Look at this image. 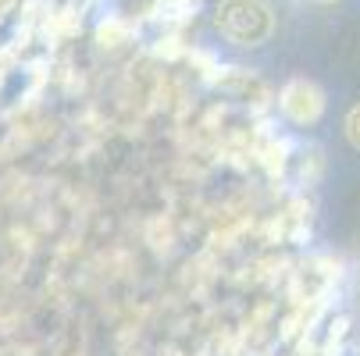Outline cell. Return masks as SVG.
<instances>
[{"label":"cell","instance_id":"1","mask_svg":"<svg viewBox=\"0 0 360 356\" xmlns=\"http://www.w3.org/2000/svg\"><path fill=\"white\" fill-rule=\"evenodd\" d=\"M214 22L221 36H229L239 46H261L275 32V15L264 0H221Z\"/></svg>","mask_w":360,"mask_h":356},{"label":"cell","instance_id":"2","mask_svg":"<svg viewBox=\"0 0 360 356\" xmlns=\"http://www.w3.org/2000/svg\"><path fill=\"white\" fill-rule=\"evenodd\" d=\"M282 111L296 125H311V121H318L325 114V93L311 79H292L282 89Z\"/></svg>","mask_w":360,"mask_h":356},{"label":"cell","instance_id":"3","mask_svg":"<svg viewBox=\"0 0 360 356\" xmlns=\"http://www.w3.org/2000/svg\"><path fill=\"white\" fill-rule=\"evenodd\" d=\"M203 0H158V4L150 8V15L158 22H186L200 11Z\"/></svg>","mask_w":360,"mask_h":356},{"label":"cell","instance_id":"4","mask_svg":"<svg viewBox=\"0 0 360 356\" xmlns=\"http://www.w3.org/2000/svg\"><path fill=\"white\" fill-rule=\"evenodd\" d=\"M346 139L353 143V150H360V104H353L346 114Z\"/></svg>","mask_w":360,"mask_h":356},{"label":"cell","instance_id":"5","mask_svg":"<svg viewBox=\"0 0 360 356\" xmlns=\"http://www.w3.org/2000/svg\"><path fill=\"white\" fill-rule=\"evenodd\" d=\"M311 4H335V0H311Z\"/></svg>","mask_w":360,"mask_h":356}]
</instances>
